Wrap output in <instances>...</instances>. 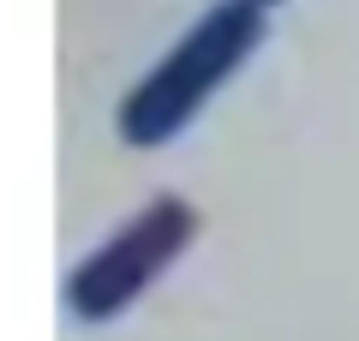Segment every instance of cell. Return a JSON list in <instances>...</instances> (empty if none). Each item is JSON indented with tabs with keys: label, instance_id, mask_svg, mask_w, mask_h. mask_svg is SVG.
Segmentation results:
<instances>
[{
	"label": "cell",
	"instance_id": "obj_2",
	"mask_svg": "<svg viewBox=\"0 0 359 341\" xmlns=\"http://www.w3.org/2000/svg\"><path fill=\"white\" fill-rule=\"evenodd\" d=\"M198 234V210L186 198H156L120 227L114 240H102L84 264L66 276V305L78 323H108L114 312H126Z\"/></svg>",
	"mask_w": 359,
	"mask_h": 341
},
{
	"label": "cell",
	"instance_id": "obj_3",
	"mask_svg": "<svg viewBox=\"0 0 359 341\" xmlns=\"http://www.w3.org/2000/svg\"><path fill=\"white\" fill-rule=\"evenodd\" d=\"M257 6H276V0H257Z\"/></svg>",
	"mask_w": 359,
	"mask_h": 341
},
{
	"label": "cell",
	"instance_id": "obj_1",
	"mask_svg": "<svg viewBox=\"0 0 359 341\" xmlns=\"http://www.w3.org/2000/svg\"><path fill=\"white\" fill-rule=\"evenodd\" d=\"M257 42H264V6L257 0H222V6H210L168 48V60H156L132 84V96L120 102V138L138 144V150H156V144L180 138L192 126V114L257 54Z\"/></svg>",
	"mask_w": 359,
	"mask_h": 341
}]
</instances>
